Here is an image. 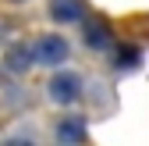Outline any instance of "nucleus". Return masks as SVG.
Here are the masks:
<instances>
[{"label": "nucleus", "mask_w": 149, "mask_h": 146, "mask_svg": "<svg viewBox=\"0 0 149 146\" xmlns=\"http://www.w3.org/2000/svg\"><path fill=\"white\" fill-rule=\"evenodd\" d=\"M46 89H50V100L53 103H74L78 93H82V79L74 75V71H61V75L50 79Z\"/></svg>", "instance_id": "2"}, {"label": "nucleus", "mask_w": 149, "mask_h": 146, "mask_svg": "<svg viewBox=\"0 0 149 146\" xmlns=\"http://www.w3.org/2000/svg\"><path fill=\"white\" fill-rule=\"evenodd\" d=\"M57 135H61L64 142H71V139H85V125L71 118V121H64V125H61V128H57Z\"/></svg>", "instance_id": "4"}, {"label": "nucleus", "mask_w": 149, "mask_h": 146, "mask_svg": "<svg viewBox=\"0 0 149 146\" xmlns=\"http://www.w3.org/2000/svg\"><path fill=\"white\" fill-rule=\"evenodd\" d=\"M117 64H121V68H135V64H139V50H124Z\"/></svg>", "instance_id": "6"}, {"label": "nucleus", "mask_w": 149, "mask_h": 146, "mask_svg": "<svg viewBox=\"0 0 149 146\" xmlns=\"http://www.w3.org/2000/svg\"><path fill=\"white\" fill-rule=\"evenodd\" d=\"M50 14L57 18V22H74L82 11H78V4H71V0H57V4L50 7Z\"/></svg>", "instance_id": "3"}, {"label": "nucleus", "mask_w": 149, "mask_h": 146, "mask_svg": "<svg viewBox=\"0 0 149 146\" xmlns=\"http://www.w3.org/2000/svg\"><path fill=\"white\" fill-rule=\"evenodd\" d=\"M68 39H61V36H43L39 43H36L32 50V61H39V64H50V68H57L68 61Z\"/></svg>", "instance_id": "1"}, {"label": "nucleus", "mask_w": 149, "mask_h": 146, "mask_svg": "<svg viewBox=\"0 0 149 146\" xmlns=\"http://www.w3.org/2000/svg\"><path fill=\"white\" fill-rule=\"evenodd\" d=\"M89 46H107L110 43V36H107V25H89Z\"/></svg>", "instance_id": "5"}]
</instances>
